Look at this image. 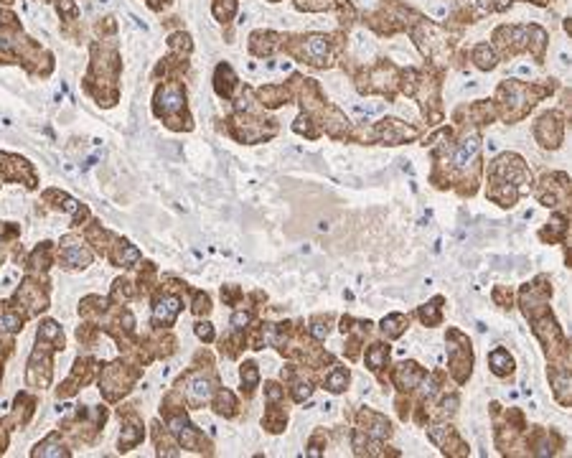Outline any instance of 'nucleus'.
<instances>
[{"label":"nucleus","mask_w":572,"mask_h":458,"mask_svg":"<svg viewBox=\"0 0 572 458\" xmlns=\"http://www.w3.org/2000/svg\"><path fill=\"white\" fill-rule=\"evenodd\" d=\"M295 54L300 59H306L308 64L313 66H328L331 64V38L323 34H310V36H303L295 46Z\"/></svg>","instance_id":"f257e3e1"},{"label":"nucleus","mask_w":572,"mask_h":458,"mask_svg":"<svg viewBox=\"0 0 572 458\" xmlns=\"http://www.w3.org/2000/svg\"><path fill=\"white\" fill-rule=\"evenodd\" d=\"M453 338L458 341L455 346H450V372L458 382H466L471 377V366H473V352H471V341L463 336L461 331H450Z\"/></svg>","instance_id":"f03ea898"},{"label":"nucleus","mask_w":572,"mask_h":458,"mask_svg":"<svg viewBox=\"0 0 572 458\" xmlns=\"http://www.w3.org/2000/svg\"><path fill=\"white\" fill-rule=\"evenodd\" d=\"M562 117H559V113H547L539 117L537 127H534V138H537L545 148H557L559 143H562Z\"/></svg>","instance_id":"7ed1b4c3"},{"label":"nucleus","mask_w":572,"mask_h":458,"mask_svg":"<svg viewBox=\"0 0 572 458\" xmlns=\"http://www.w3.org/2000/svg\"><path fill=\"white\" fill-rule=\"evenodd\" d=\"M374 135L382 138L387 145H399V143L415 138V135H417V127H410L405 125V122L394 120V117H387V120H382L374 127Z\"/></svg>","instance_id":"20e7f679"},{"label":"nucleus","mask_w":572,"mask_h":458,"mask_svg":"<svg viewBox=\"0 0 572 458\" xmlns=\"http://www.w3.org/2000/svg\"><path fill=\"white\" fill-rule=\"evenodd\" d=\"M359 425H362V433L371 438V441H382V438H389L392 425L387 417H382L374 410H362L359 413Z\"/></svg>","instance_id":"39448f33"},{"label":"nucleus","mask_w":572,"mask_h":458,"mask_svg":"<svg viewBox=\"0 0 572 458\" xmlns=\"http://www.w3.org/2000/svg\"><path fill=\"white\" fill-rule=\"evenodd\" d=\"M478 148H481V138H478V133L473 130V133H468L466 138L455 145V153H453L455 169H468V166H473L476 155H478Z\"/></svg>","instance_id":"423d86ee"},{"label":"nucleus","mask_w":572,"mask_h":458,"mask_svg":"<svg viewBox=\"0 0 572 458\" xmlns=\"http://www.w3.org/2000/svg\"><path fill=\"white\" fill-rule=\"evenodd\" d=\"M430 438H433L445 453H455V456H463V453H466V445H463L461 438L455 436V430L450 428V425H435V428H430Z\"/></svg>","instance_id":"0eeeda50"},{"label":"nucleus","mask_w":572,"mask_h":458,"mask_svg":"<svg viewBox=\"0 0 572 458\" xmlns=\"http://www.w3.org/2000/svg\"><path fill=\"white\" fill-rule=\"evenodd\" d=\"M422 377H425V369L420 364H415V362H405V364H399L397 369H394V374H392V380H394V385H397L399 389H415L422 382Z\"/></svg>","instance_id":"6e6552de"},{"label":"nucleus","mask_w":572,"mask_h":458,"mask_svg":"<svg viewBox=\"0 0 572 458\" xmlns=\"http://www.w3.org/2000/svg\"><path fill=\"white\" fill-rule=\"evenodd\" d=\"M62 260L66 268H84L90 262V252L82 247V242L77 240H64Z\"/></svg>","instance_id":"1a4fd4ad"},{"label":"nucleus","mask_w":572,"mask_h":458,"mask_svg":"<svg viewBox=\"0 0 572 458\" xmlns=\"http://www.w3.org/2000/svg\"><path fill=\"white\" fill-rule=\"evenodd\" d=\"M178 310H181V301L178 298H161L158 301V306H155V326H171L176 321V316H178Z\"/></svg>","instance_id":"9d476101"},{"label":"nucleus","mask_w":572,"mask_h":458,"mask_svg":"<svg viewBox=\"0 0 572 458\" xmlns=\"http://www.w3.org/2000/svg\"><path fill=\"white\" fill-rule=\"evenodd\" d=\"M209 395H211L209 380H203L201 374H191L189 387H186V397H189L191 405H203V402L209 400Z\"/></svg>","instance_id":"9b49d317"},{"label":"nucleus","mask_w":572,"mask_h":458,"mask_svg":"<svg viewBox=\"0 0 572 458\" xmlns=\"http://www.w3.org/2000/svg\"><path fill=\"white\" fill-rule=\"evenodd\" d=\"M489 364L496 377H509V374L514 372V359H511V354L506 352V349H501V346L489 354Z\"/></svg>","instance_id":"f8f14e48"},{"label":"nucleus","mask_w":572,"mask_h":458,"mask_svg":"<svg viewBox=\"0 0 572 458\" xmlns=\"http://www.w3.org/2000/svg\"><path fill=\"white\" fill-rule=\"evenodd\" d=\"M234 87H237L234 71H231L229 64H222L217 69V92L222 97H231V90H234Z\"/></svg>","instance_id":"ddd939ff"},{"label":"nucleus","mask_w":572,"mask_h":458,"mask_svg":"<svg viewBox=\"0 0 572 458\" xmlns=\"http://www.w3.org/2000/svg\"><path fill=\"white\" fill-rule=\"evenodd\" d=\"M410 326V318L402 316V313H389V316L382 321V331L389 338H397L405 334V329Z\"/></svg>","instance_id":"4468645a"},{"label":"nucleus","mask_w":572,"mask_h":458,"mask_svg":"<svg viewBox=\"0 0 572 458\" xmlns=\"http://www.w3.org/2000/svg\"><path fill=\"white\" fill-rule=\"evenodd\" d=\"M511 6V0H471V8H473V15L481 18L486 13H496V10H506Z\"/></svg>","instance_id":"2eb2a0df"},{"label":"nucleus","mask_w":572,"mask_h":458,"mask_svg":"<svg viewBox=\"0 0 572 458\" xmlns=\"http://www.w3.org/2000/svg\"><path fill=\"white\" fill-rule=\"evenodd\" d=\"M387 357H389V349L384 344H371L366 349V364H369L371 372H379L382 366H387Z\"/></svg>","instance_id":"dca6fc26"},{"label":"nucleus","mask_w":572,"mask_h":458,"mask_svg":"<svg viewBox=\"0 0 572 458\" xmlns=\"http://www.w3.org/2000/svg\"><path fill=\"white\" fill-rule=\"evenodd\" d=\"M473 62H476V66H478V69H483V71L494 69V66H496L494 49H491L489 43H478V46L473 49Z\"/></svg>","instance_id":"f3484780"},{"label":"nucleus","mask_w":572,"mask_h":458,"mask_svg":"<svg viewBox=\"0 0 572 458\" xmlns=\"http://www.w3.org/2000/svg\"><path fill=\"white\" fill-rule=\"evenodd\" d=\"M323 385H326L328 392H343L346 385H349V369H346V366H336L334 372L326 377Z\"/></svg>","instance_id":"a211bd4d"},{"label":"nucleus","mask_w":572,"mask_h":458,"mask_svg":"<svg viewBox=\"0 0 572 458\" xmlns=\"http://www.w3.org/2000/svg\"><path fill=\"white\" fill-rule=\"evenodd\" d=\"M259 97H262V105L278 107V105H285L287 99H290V94H287L285 87H265V90H259Z\"/></svg>","instance_id":"6ab92c4d"},{"label":"nucleus","mask_w":572,"mask_h":458,"mask_svg":"<svg viewBox=\"0 0 572 458\" xmlns=\"http://www.w3.org/2000/svg\"><path fill=\"white\" fill-rule=\"evenodd\" d=\"M140 441H143V428H140V423H127V428L122 430V436H120V448L127 451V448H133Z\"/></svg>","instance_id":"aec40b11"},{"label":"nucleus","mask_w":572,"mask_h":458,"mask_svg":"<svg viewBox=\"0 0 572 458\" xmlns=\"http://www.w3.org/2000/svg\"><path fill=\"white\" fill-rule=\"evenodd\" d=\"M443 298H435V301H430L427 306H422L420 308V318H422V324L427 326H438L440 324V308H443Z\"/></svg>","instance_id":"412c9836"},{"label":"nucleus","mask_w":572,"mask_h":458,"mask_svg":"<svg viewBox=\"0 0 572 458\" xmlns=\"http://www.w3.org/2000/svg\"><path fill=\"white\" fill-rule=\"evenodd\" d=\"M257 364H252V362H247V364H242V382H245L247 392H252V389L257 387Z\"/></svg>","instance_id":"4be33fe9"},{"label":"nucleus","mask_w":572,"mask_h":458,"mask_svg":"<svg viewBox=\"0 0 572 458\" xmlns=\"http://www.w3.org/2000/svg\"><path fill=\"white\" fill-rule=\"evenodd\" d=\"M234 408H237V402H234V395L231 392H219V402H217V410L222 413V415H234Z\"/></svg>","instance_id":"5701e85b"},{"label":"nucleus","mask_w":572,"mask_h":458,"mask_svg":"<svg viewBox=\"0 0 572 458\" xmlns=\"http://www.w3.org/2000/svg\"><path fill=\"white\" fill-rule=\"evenodd\" d=\"M234 8H237L234 0H217V3H214V13H217L219 21H229L231 13H234Z\"/></svg>","instance_id":"b1692460"},{"label":"nucleus","mask_w":572,"mask_h":458,"mask_svg":"<svg viewBox=\"0 0 572 458\" xmlns=\"http://www.w3.org/2000/svg\"><path fill=\"white\" fill-rule=\"evenodd\" d=\"M298 8L300 10H328L331 0H300Z\"/></svg>","instance_id":"393cba45"},{"label":"nucleus","mask_w":572,"mask_h":458,"mask_svg":"<svg viewBox=\"0 0 572 458\" xmlns=\"http://www.w3.org/2000/svg\"><path fill=\"white\" fill-rule=\"evenodd\" d=\"M310 334H313L315 338H326L328 336V316L313 318V329H310Z\"/></svg>","instance_id":"a878e982"},{"label":"nucleus","mask_w":572,"mask_h":458,"mask_svg":"<svg viewBox=\"0 0 572 458\" xmlns=\"http://www.w3.org/2000/svg\"><path fill=\"white\" fill-rule=\"evenodd\" d=\"M494 298H496V303L511 306V293H506L503 288H496V290H494Z\"/></svg>","instance_id":"bb28decb"},{"label":"nucleus","mask_w":572,"mask_h":458,"mask_svg":"<svg viewBox=\"0 0 572 458\" xmlns=\"http://www.w3.org/2000/svg\"><path fill=\"white\" fill-rule=\"evenodd\" d=\"M356 326H359V324H356ZM369 326H371L369 321H366V324L362 321V329H359V331H369ZM349 329H354V321H351V318H343V321H341V331L346 334Z\"/></svg>","instance_id":"cd10ccee"},{"label":"nucleus","mask_w":572,"mask_h":458,"mask_svg":"<svg viewBox=\"0 0 572 458\" xmlns=\"http://www.w3.org/2000/svg\"><path fill=\"white\" fill-rule=\"evenodd\" d=\"M196 334H199L201 338H206V341H211V336H214L209 324H199V326H196Z\"/></svg>","instance_id":"c85d7f7f"},{"label":"nucleus","mask_w":572,"mask_h":458,"mask_svg":"<svg viewBox=\"0 0 572 458\" xmlns=\"http://www.w3.org/2000/svg\"><path fill=\"white\" fill-rule=\"evenodd\" d=\"M531 3H537V6H545L547 0H531Z\"/></svg>","instance_id":"c756f323"},{"label":"nucleus","mask_w":572,"mask_h":458,"mask_svg":"<svg viewBox=\"0 0 572 458\" xmlns=\"http://www.w3.org/2000/svg\"><path fill=\"white\" fill-rule=\"evenodd\" d=\"M338 3H341V6H343V3H346V0H338Z\"/></svg>","instance_id":"7c9ffc66"},{"label":"nucleus","mask_w":572,"mask_h":458,"mask_svg":"<svg viewBox=\"0 0 572 458\" xmlns=\"http://www.w3.org/2000/svg\"><path fill=\"white\" fill-rule=\"evenodd\" d=\"M273 3H275V0H273Z\"/></svg>","instance_id":"2f4dec72"}]
</instances>
